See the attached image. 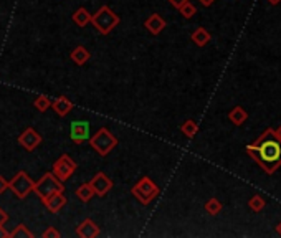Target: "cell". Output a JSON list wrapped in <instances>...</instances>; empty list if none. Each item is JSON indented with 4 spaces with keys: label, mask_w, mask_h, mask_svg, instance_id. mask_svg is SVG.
<instances>
[{
    "label": "cell",
    "mask_w": 281,
    "mask_h": 238,
    "mask_svg": "<svg viewBox=\"0 0 281 238\" xmlns=\"http://www.w3.org/2000/svg\"><path fill=\"white\" fill-rule=\"evenodd\" d=\"M52 109L56 112V114H58L60 117H65V116H68V112H71V109H73V103L71 101L66 98L65 94H60L58 98H55L53 101H52Z\"/></svg>",
    "instance_id": "4fadbf2b"
},
{
    "label": "cell",
    "mask_w": 281,
    "mask_h": 238,
    "mask_svg": "<svg viewBox=\"0 0 281 238\" xmlns=\"http://www.w3.org/2000/svg\"><path fill=\"white\" fill-rule=\"evenodd\" d=\"M119 22H121L119 15L112 12L108 5H101L98 9V12L91 15V24L101 35H108V33H111L117 25H119Z\"/></svg>",
    "instance_id": "7a4b0ae2"
},
{
    "label": "cell",
    "mask_w": 281,
    "mask_h": 238,
    "mask_svg": "<svg viewBox=\"0 0 281 238\" xmlns=\"http://www.w3.org/2000/svg\"><path fill=\"white\" fill-rule=\"evenodd\" d=\"M7 220H9V213L0 208V225H5L7 223Z\"/></svg>",
    "instance_id": "83f0119b"
},
{
    "label": "cell",
    "mask_w": 281,
    "mask_h": 238,
    "mask_svg": "<svg viewBox=\"0 0 281 238\" xmlns=\"http://www.w3.org/2000/svg\"><path fill=\"white\" fill-rule=\"evenodd\" d=\"M181 133L187 139H194L195 134L199 133V124H197L194 119H187V121H185L182 126H181Z\"/></svg>",
    "instance_id": "ffe728a7"
},
{
    "label": "cell",
    "mask_w": 281,
    "mask_h": 238,
    "mask_svg": "<svg viewBox=\"0 0 281 238\" xmlns=\"http://www.w3.org/2000/svg\"><path fill=\"white\" fill-rule=\"evenodd\" d=\"M265 207H266V200L261 195H253L248 200V208L255 213H260Z\"/></svg>",
    "instance_id": "7402d4cb"
},
{
    "label": "cell",
    "mask_w": 281,
    "mask_h": 238,
    "mask_svg": "<svg viewBox=\"0 0 281 238\" xmlns=\"http://www.w3.org/2000/svg\"><path fill=\"white\" fill-rule=\"evenodd\" d=\"M63 190H65L63 182L56 179L53 172H45L42 175V179L33 184V192L42 198V202L52 194H55V192H63Z\"/></svg>",
    "instance_id": "5b68a950"
},
{
    "label": "cell",
    "mask_w": 281,
    "mask_h": 238,
    "mask_svg": "<svg viewBox=\"0 0 281 238\" xmlns=\"http://www.w3.org/2000/svg\"><path fill=\"white\" fill-rule=\"evenodd\" d=\"M5 190H9V180L5 179L4 175H0V195H2Z\"/></svg>",
    "instance_id": "4316f807"
},
{
    "label": "cell",
    "mask_w": 281,
    "mask_h": 238,
    "mask_svg": "<svg viewBox=\"0 0 281 238\" xmlns=\"http://www.w3.org/2000/svg\"><path fill=\"white\" fill-rule=\"evenodd\" d=\"M88 143L89 147L96 151L101 157H106L117 146V139L108 128H99L93 136H89Z\"/></svg>",
    "instance_id": "3957f363"
},
{
    "label": "cell",
    "mask_w": 281,
    "mask_h": 238,
    "mask_svg": "<svg viewBox=\"0 0 281 238\" xmlns=\"http://www.w3.org/2000/svg\"><path fill=\"white\" fill-rule=\"evenodd\" d=\"M144 27L148 28V32L151 33V35H159V33L167 27V22L162 19L159 14H153L151 17H148V20L144 22Z\"/></svg>",
    "instance_id": "5bb4252c"
},
{
    "label": "cell",
    "mask_w": 281,
    "mask_h": 238,
    "mask_svg": "<svg viewBox=\"0 0 281 238\" xmlns=\"http://www.w3.org/2000/svg\"><path fill=\"white\" fill-rule=\"evenodd\" d=\"M35 236V233H33L32 230H28V226L20 223L15 226L14 231H10V238H33Z\"/></svg>",
    "instance_id": "603a6c76"
},
{
    "label": "cell",
    "mask_w": 281,
    "mask_h": 238,
    "mask_svg": "<svg viewBox=\"0 0 281 238\" xmlns=\"http://www.w3.org/2000/svg\"><path fill=\"white\" fill-rule=\"evenodd\" d=\"M202 2V5H205V7H209V5H212L213 2H215V0H200Z\"/></svg>",
    "instance_id": "4dcf8cb0"
},
{
    "label": "cell",
    "mask_w": 281,
    "mask_h": 238,
    "mask_svg": "<svg viewBox=\"0 0 281 238\" xmlns=\"http://www.w3.org/2000/svg\"><path fill=\"white\" fill-rule=\"evenodd\" d=\"M274 133H276V136L281 139V124H279V128H278V129H274Z\"/></svg>",
    "instance_id": "1f68e13d"
},
{
    "label": "cell",
    "mask_w": 281,
    "mask_h": 238,
    "mask_svg": "<svg viewBox=\"0 0 281 238\" xmlns=\"http://www.w3.org/2000/svg\"><path fill=\"white\" fill-rule=\"evenodd\" d=\"M43 205L52 213H58L61 208L66 205V197L63 195V192H55V194H52L48 198H45Z\"/></svg>",
    "instance_id": "7c38bea8"
},
{
    "label": "cell",
    "mask_w": 281,
    "mask_h": 238,
    "mask_svg": "<svg viewBox=\"0 0 281 238\" xmlns=\"http://www.w3.org/2000/svg\"><path fill=\"white\" fill-rule=\"evenodd\" d=\"M89 121H71L70 124V138L75 144L81 146L89 139Z\"/></svg>",
    "instance_id": "9c48e42d"
},
{
    "label": "cell",
    "mask_w": 281,
    "mask_h": 238,
    "mask_svg": "<svg viewBox=\"0 0 281 238\" xmlns=\"http://www.w3.org/2000/svg\"><path fill=\"white\" fill-rule=\"evenodd\" d=\"M190 40L197 45V47H205V45H209V42L212 40V35H210V32L207 30V28L204 27H199V28H195V30L192 32V35H190Z\"/></svg>",
    "instance_id": "2e32d148"
},
{
    "label": "cell",
    "mask_w": 281,
    "mask_h": 238,
    "mask_svg": "<svg viewBox=\"0 0 281 238\" xmlns=\"http://www.w3.org/2000/svg\"><path fill=\"white\" fill-rule=\"evenodd\" d=\"M204 208H205V212L209 213V215L215 217V215H218V213L223 210V205H222V202L218 200V198L213 197V198H209V200L205 202Z\"/></svg>",
    "instance_id": "44dd1931"
},
{
    "label": "cell",
    "mask_w": 281,
    "mask_h": 238,
    "mask_svg": "<svg viewBox=\"0 0 281 238\" xmlns=\"http://www.w3.org/2000/svg\"><path fill=\"white\" fill-rule=\"evenodd\" d=\"M185 2H189V0H169V4H171L174 9H179V7H181V5H184Z\"/></svg>",
    "instance_id": "f1b7e54d"
},
{
    "label": "cell",
    "mask_w": 281,
    "mask_h": 238,
    "mask_svg": "<svg viewBox=\"0 0 281 238\" xmlns=\"http://www.w3.org/2000/svg\"><path fill=\"white\" fill-rule=\"evenodd\" d=\"M75 195H76L78 200H81V202L86 203V202H89V200H91V198L94 197V190H93L91 184H89V182H84V184H81V185L75 190Z\"/></svg>",
    "instance_id": "ac0fdd59"
},
{
    "label": "cell",
    "mask_w": 281,
    "mask_h": 238,
    "mask_svg": "<svg viewBox=\"0 0 281 238\" xmlns=\"http://www.w3.org/2000/svg\"><path fill=\"white\" fill-rule=\"evenodd\" d=\"M78 169V164L73 161V159L68 156V154H63L60 156L58 159L55 161L53 164V174L55 177L61 180V182H66L73 174H75V171Z\"/></svg>",
    "instance_id": "52a82bcc"
},
{
    "label": "cell",
    "mask_w": 281,
    "mask_h": 238,
    "mask_svg": "<svg viewBox=\"0 0 281 238\" xmlns=\"http://www.w3.org/2000/svg\"><path fill=\"white\" fill-rule=\"evenodd\" d=\"M89 184H91V187H93L94 195H98V197H104L112 189V187H114L112 180L104 172L94 174V177L89 180Z\"/></svg>",
    "instance_id": "30bf717a"
},
{
    "label": "cell",
    "mask_w": 281,
    "mask_h": 238,
    "mask_svg": "<svg viewBox=\"0 0 281 238\" xmlns=\"http://www.w3.org/2000/svg\"><path fill=\"white\" fill-rule=\"evenodd\" d=\"M0 238H10V231L5 230L4 225H0Z\"/></svg>",
    "instance_id": "f546056e"
},
{
    "label": "cell",
    "mask_w": 281,
    "mask_h": 238,
    "mask_svg": "<svg viewBox=\"0 0 281 238\" xmlns=\"http://www.w3.org/2000/svg\"><path fill=\"white\" fill-rule=\"evenodd\" d=\"M42 236L43 238H61V233L55 228V226H48V228L42 233Z\"/></svg>",
    "instance_id": "484cf974"
},
{
    "label": "cell",
    "mask_w": 281,
    "mask_h": 238,
    "mask_svg": "<svg viewBox=\"0 0 281 238\" xmlns=\"http://www.w3.org/2000/svg\"><path fill=\"white\" fill-rule=\"evenodd\" d=\"M159 187L154 182L153 179L148 177V175H144V177H140L134 187H131V194L134 195L136 200H139V203H143V205H149L151 202L154 200V198L159 195Z\"/></svg>",
    "instance_id": "277c9868"
},
{
    "label": "cell",
    "mask_w": 281,
    "mask_h": 238,
    "mask_svg": "<svg viewBox=\"0 0 281 238\" xmlns=\"http://www.w3.org/2000/svg\"><path fill=\"white\" fill-rule=\"evenodd\" d=\"M228 119L235 126H241V124H245V121L248 119V112L245 111L243 106H235L233 109L228 112Z\"/></svg>",
    "instance_id": "e0dca14e"
},
{
    "label": "cell",
    "mask_w": 281,
    "mask_h": 238,
    "mask_svg": "<svg viewBox=\"0 0 281 238\" xmlns=\"http://www.w3.org/2000/svg\"><path fill=\"white\" fill-rule=\"evenodd\" d=\"M70 58L75 61L78 66H83V65L88 63L89 58H91V53H89V50L86 47H83V45H78V47H75V48L71 50Z\"/></svg>",
    "instance_id": "9a60e30c"
},
{
    "label": "cell",
    "mask_w": 281,
    "mask_h": 238,
    "mask_svg": "<svg viewBox=\"0 0 281 238\" xmlns=\"http://www.w3.org/2000/svg\"><path fill=\"white\" fill-rule=\"evenodd\" d=\"M268 2L271 4V5H278V4L281 2V0H268Z\"/></svg>",
    "instance_id": "d6a6232c"
},
{
    "label": "cell",
    "mask_w": 281,
    "mask_h": 238,
    "mask_svg": "<svg viewBox=\"0 0 281 238\" xmlns=\"http://www.w3.org/2000/svg\"><path fill=\"white\" fill-rule=\"evenodd\" d=\"M33 184H35V180H33L25 171H19L9 180V189L14 192L15 197L24 200V198L28 197L30 192H33Z\"/></svg>",
    "instance_id": "8992f818"
},
{
    "label": "cell",
    "mask_w": 281,
    "mask_h": 238,
    "mask_svg": "<svg viewBox=\"0 0 281 238\" xmlns=\"http://www.w3.org/2000/svg\"><path fill=\"white\" fill-rule=\"evenodd\" d=\"M245 151L268 175L274 174L281 167V139L271 128L265 129L251 144L245 147Z\"/></svg>",
    "instance_id": "6da1fadb"
},
{
    "label": "cell",
    "mask_w": 281,
    "mask_h": 238,
    "mask_svg": "<svg viewBox=\"0 0 281 238\" xmlns=\"http://www.w3.org/2000/svg\"><path fill=\"white\" fill-rule=\"evenodd\" d=\"M50 106H52V99H50L48 96H45V94H40L38 98L33 99V107H35L37 111H40V112H45L47 109H50Z\"/></svg>",
    "instance_id": "cb8c5ba5"
},
{
    "label": "cell",
    "mask_w": 281,
    "mask_h": 238,
    "mask_svg": "<svg viewBox=\"0 0 281 238\" xmlns=\"http://www.w3.org/2000/svg\"><path fill=\"white\" fill-rule=\"evenodd\" d=\"M177 10L181 12V15L184 17V19H192V17L197 14L195 5H194L192 2H190V0H189V2H185L184 5H181V7H179Z\"/></svg>",
    "instance_id": "d4e9b609"
},
{
    "label": "cell",
    "mask_w": 281,
    "mask_h": 238,
    "mask_svg": "<svg viewBox=\"0 0 281 238\" xmlns=\"http://www.w3.org/2000/svg\"><path fill=\"white\" fill-rule=\"evenodd\" d=\"M99 226L93 222L91 218H84L83 222L76 226V235L80 238H96L99 236Z\"/></svg>",
    "instance_id": "8fae6325"
},
{
    "label": "cell",
    "mask_w": 281,
    "mask_h": 238,
    "mask_svg": "<svg viewBox=\"0 0 281 238\" xmlns=\"http://www.w3.org/2000/svg\"><path fill=\"white\" fill-rule=\"evenodd\" d=\"M17 141H19V144L24 147L25 151L33 152L38 146L43 143V138H42V134L37 131V129L27 128L25 131L19 136V139H17Z\"/></svg>",
    "instance_id": "ba28073f"
},
{
    "label": "cell",
    "mask_w": 281,
    "mask_h": 238,
    "mask_svg": "<svg viewBox=\"0 0 281 238\" xmlns=\"http://www.w3.org/2000/svg\"><path fill=\"white\" fill-rule=\"evenodd\" d=\"M71 19H73V22H75L78 27H81V28H84L88 24H91V14H89L84 7L78 9L76 12L71 15Z\"/></svg>",
    "instance_id": "d6986e66"
},
{
    "label": "cell",
    "mask_w": 281,
    "mask_h": 238,
    "mask_svg": "<svg viewBox=\"0 0 281 238\" xmlns=\"http://www.w3.org/2000/svg\"><path fill=\"white\" fill-rule=\"evenodd\" d=\"M276 231H278V235L281 236V222H279V223L276 225Z\"/></svg>",
    "instance_id": "836d02e7"
}]
</instances>
